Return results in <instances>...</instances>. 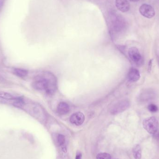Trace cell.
I'll return each mask as SVG.
<instances>
[{"mask_svg": "<svg viewBox=\"0 0 159 159\" xmlns=\"http://www.w3.org/2000/svg\"><path fill=\"white\" fill-rule=\"evenodd\" d=\"M143 126L148 132L150 134H155L158 130V121L154 117L147 118L143 121Z\"/></svg>", "mask_w": 159, "mask_h": 159, "instance_id": "obj_1", "label": "cell"}, {"mask_svg": "<svg viewBox=\"0 0 159 159\" xmlns=\"http://www.w3.org/2000/svg\"><path fill=\"white\" fill-rule=\"evenodd\" d=\"M126 26V22L121 17L116 16H112V31L114 34L122 32L125 30Z\"/></svg>", "mask_w": 159, "mask_h": 159, "instance_id": "obj_2", "label": "cell"}, {"mask_svg": "<svg viewBox=\"0 0 159 159\" xmlns=\"http://www.w3.org/2000/svg\"><path fill=\"white\" fill-rule=\"evenodd\" d=\"M129 106V102L128 100H122L116 104L111 108L110 112L112 115H117L124 112Z\"/></svg>", "mask_w": 159, "mask_h": 159, "instance_id": "obj_3", "label": "cell"}, {"mask_svg": "<svg viewBox=\"0 0 159 159\" xmlns=\"http://www.w3.org/2000/svg\"><path fill=\"white\" fill-rule=\"evenodd\" d=\"M46 77L41 78L33 83V87L38 90L46 91L49 84V73L46 75Z\"/></svg>", "mask_w": 159, "mask_h": 159, "instance_id": "obj_4", "label": "cell"}, {"mask_svg": "<svg viewBox=\"0 0 159 159\" xmlns=\"http://www.w3.org/2000/svg\"><path fill=\"white\" fill-rule=\"evenodd\" d=\"M140 14L145 17L151 18L155 15V10L151 6L143 4L139 8Z\"/></svg>", "mask_w": 159, "mask_h": 159, "instance_id": "obj_5", "label": "cell"}, {"mask_svg": "<svg viewBox=\"0 0 159 159\" xmlns=\"http://www.w3.org/2000/svg\"><path fill=\"white\" fill-rule=\"evenodd\" d=\"M156 93L152 89H148L143 91L139 95V100L140 102H146L155 99Z\"/></svg>", "mask_w": 159, "mask_h": 159, "instance_id": "obj_6", "label": "cell"}, {"mask_svg": "<svg viewBox=\"0 0 159 159\" xmlns=\"http://www.w3.org/2000/svg\"><path fill=\"white\" fill-rule=\"evenodd\" d=\"M129 55L130 58L136 64L142 61V57L139 50L135 47H132L129 50Z\"/></svg>", "mask_w": 159, "mask_h": 159, "instance_id": "obj_7", "label": "cell"}, {"mask_svg": "<svg viewBox=\"0 0 159 159\" xmlns=\"http://www.w3.org/2000/svg\"><path fill=\"white\" fill-rule=\"evenodd\" d=\"M85 120V116L81 112L74 113L71 116L70 121L76 126L81 125Z\"/></svg>", "mask_w": 159, "mask_h": 159, "instance_id": "obj_8", "label": "cell"}, {"mask_svg": "<svg viewBox=\"0 0 159 159\" xmlns=\"http://www.w3.org/2000/svg\"><path fill=\"white\" fill-rule=\"evenodd\" d=\"M116 5L121 12H127L130 9V4L128 0H116Z\"/></svg>", "mask_w": 159, "mask_h": 159, "instance_id": "obj_9", "label": "cell"}, {"mask_svg": "<svg viewBox=\"0 0 159 159\" xmlns=\"http://www.w3.org/2000/svg\"><path fill=\"white\" fill-rule=\"evenodd\" d=\"M129 81L132 82H136L140 78V74L139 70L135 68H131L128 74Z\"/></svg>", "mask_w": 159, "mask_h": 159, "instance_id": "obj_10", "label": "cell"}, {"mask_svg": "<svg viewBox=\"0 0 159 159\" xmlns=\"http://www.w3.org/2000/svg\"><path fill=\"white\" fill-rule=\"evenodd\" d=\"M70 107L67 103L61 102L59 104L57 107V112L61 115H66L69 113Z\"/></svg>", "mask_w": 159, "mask_h": 159, "instance_id": "obj_11", "label": "cell"}, {"mask_svg": "<svg viewBox=\"0 0 159 159\" xmlns=\"http://www.w3.org/2000/svg\"><path fill=\"white\" fill-rule=\"evenodd\" d=\"M133 154L135 159H141L142 158V149L139 145L134 146L133 149Z\"/></svg>", "mask_w": 159, "mask_h": 159, "instance_id": "obj_12", "label": "cell"}, {"mask_svg": "<svg viewBox=\"0 0 159 159\" xmlns=\"http://www.w3.org/2000/svg\"><path fill=\"white\" fill-rule=\"evenodd\" d=\"M13 73L18 77H24L28 75V71L25 69H15L13 70Z\"/></svg>", "mask_w": 159, "mask_h": 159, "instance_id": "obj_13", "label": "cell"}, {"mask_svg": "<svg viewBox=\"0 0 159 159\" xmlns=\"http://www.w3.org/2000/svg\"><path fill=\"white\" fill-rule=\"evenodd\" d=\"M0 98L7 100L14 99V97L11 94L8 93L4 92H0Z\"/></svg>", "mask_w": 159, "mask_h": 159, "instance_id": "obj_14", "label": "cell"}, {"mask_svg": "<svg viewBox=\"0 0 159 159\" xmlns=\"http://www.w3.org/2000/svg\"><path fill=\"white\" fill-rule=\"evenodd\" d=\"M96 159H111V157L107 153H100L96 156Z\"/></svg>", "mask_w": 159, "mask_h": 159, "instance_id": "obj_15", "label": "cell"}, {"mask_svg": "<svg viewBox=\"0 0 159 159\" xmlns=\"http://www.w3.org/2000/svg\"><path fill=\"white\" fill-rule=\"evenodd\" d=\"M58 143L59 145L62 146L65 143V137L62 134H59L57 138Z\"/></svg>", "mask_w": 159, "mask_h": 159, "instance_id": "obj_16", "label": "cell"}, {"mask_svg": "<svg viewBox=\"0 0 159 159\" xmlns=\"http://www.w3.org/2000/svg\"><path fill=\"white\" fill-rule=\"evenodd\" d=\"M148 108V110L152 113H156V112H157L158 110L157 106L154 104L149 105Z\"/></svg>", "mask_w": 159, "mask_h": 159, "instance_id": "obj_17", "label": "cell"}, {"mask_svg": "<svg viewBox=\"0 0 159 159\" xmlns=\"http://www.w3.org/2000/svg\"><path fill=\"white\" fill-rule=\"evenodd\" d=\"M81 157H82V155L80 153V154H77L75 159H81Z\"/></svg>", "mask_w": 159, "mask_h": 159, "instance_id": "obj_18", "label": "cell"}, {"mask_svg": "<svg viewBox=\"0 0 159 159\" xmlns=\"http://www.w3.org/2000/svg\"><path fill=\"white\" fill-rule=\"evenodd\" d=\"M129 1H131L132 2H138V1H140V0H129Z\"/></svg>", "mask_w": 159, "mask_h": 159, "instance_id": "obj_19", "label": "cell"}]
</instances>
